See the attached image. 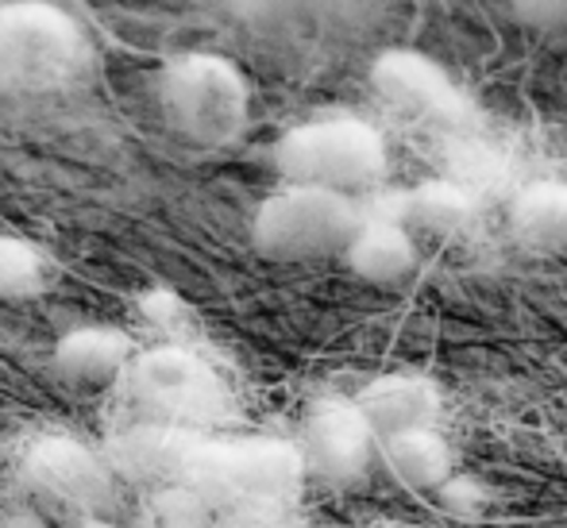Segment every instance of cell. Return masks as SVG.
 Segmentation results:
<instances>
[{
  "instance_id": "obj_3",
  "label": "cell",
  "mask_w": 567,
  "mask_h": 528,
  "mask_svg": "<svg viewBox=\"0 0 567 528\" xmlns=\"http://www.w3.org/2000/svg\"><path fill=\"white\" fill-rule=\"evenodd\" d=\"M158 108L166 124L197 147H225L247 127L251 93L247 82L220 54H182L158 74Z\"/></svg>"
},
{
  "instance_id": "obj_10",
  "label": "cell",
  "mask_w": 567,
  "mask_h": 528,
  "mask_svg": "<svg viewBox=\"0 0 567 528\" xmlns=\"http://www.w3.org/2000/svg\"><path fill=\"white\" fill-rule=\"evenodd\" d=\"M194 428H174V424L140 421L127 432H120L105 447V463L113 475H124L127 483H158L174 486L182 475V463L194 444Z\"/></svg>"
},
{
  "instance_id": "obj_5",
  "label": "cell",
  "mask_w": 567,
  "mask_h": 528,
  "mask_svg": "<svg viewBox=\"0 0 567 528\" xmlns=\"http://www.w3.org/2000/svg\"><path fill=\"white\" fill-rule=\"evenodd\" d=\"M124 397L135 405L140 421L174 424V428H194L213 421L225 402L220 379L205 359L182 348H155L132 355L120 374Z\"/></svg>"
},
{
  "instance_id": "obj_11",
  "label": "cell",
  "mask_w": 567,
  "mask_h": 528,
  "mask_svg": "<svg viewBox=\"0 0 567 528\" xmlns=\"http://www.w3.org/2000/svg\"><path fill=\"white\" fill-rule=\"evenodd\" d=\"M343 262L351 267V275H359L363 282L390 286L402 282L405 275H413L417 267V239L413 231H405L394 216H367L355 228V236L343 247Z\"/></svg>"
},
{
  "instance_id": "obj_7",
  "label": "cell",
  "mask_w": 567,
  "mask_h": 528,
  "mask_svg": "<svg viewBox=\"0 0 567 528\" xmlns=\"http://www.w3.org/2000/svg\"><path fill=\"white\" fill-rule=\"evenodd\" d=\"M20 478L28 494L47 498L62 509H78L90 514L105 501L113 470H109L105 455L85 447L74 436H43L28 447L20 463Z\"/></svg>"
},
{
  "instance_id": "obj_6",
  "label": "cell",
  "mask_w": 567,
  "mask_h": 528,
  "mask_svg": "<svg viewBox=\"0 0 567 528\" xmlns=\"http://www.w3.org/2000/svg\"><path fill=\"white\" fill-rule=\"evenodd\" d=\"M85 43L66 12L47 4L0 8V85H51L78 66Z\"/></svg>"
},
{
  "instance_id": "obj_12",
  "label": "cell",
  "mask_w": 567,
  "mask_h": 528,
  "mask_svg": "<svg viewBox=\"0 0 567 528\" xmlns=\"http://www.w3.org/2000/svg\"><path fill=\"white\" fill-rule=\"evenodd\" d=\"M355 405L371 421L374 436H390V432L433 424L436 410H441V390L425 374H386L359 390Z\"/></svg>"
},
{
  "instance_id": "obj_8",
  "label": "cell",
  "mask_w": 567,
  "mask_h": 528,
  "mask_svg": "<svg viewBox=\"0 0 567 528\" xmlns=\"http://www.w3.org/2000/svg\"><path fill=\"white\" fill-rule=\"evenodd\" d=\"M379 452L371 421L355 405V397H329L309 413L298 439V455L306 475H317L324 483H355L371 470V459Z\"/></svg>"
},
{
  "instance_id": "obj_17",
  "label": "cell",
  "mask_w": 567,
  "mask_h": 528,
  "mask_svg": "<svg viewBox=\"0 0 567 528\" xmlns=\"http://www.w3.org/2000/svg\"><path fill=\"white\" fill-rule=\"evenodd\" d=\"M47 286V259L20 236H0V298H35Z\"/></svg>"
},
{
  "instance_id": "obj_20",
  "label": "cell",
  "mask_w": 567,
  "mask_h": 528,
  "mask_svg": "<svg viewBox=\"0 0 567 528\" xmlns=\"http://www.w3.org/2000/svg\"><path fill=\"white\" fill-rule=\"evenodd\" d=\"M217 528H262V525H255L251 517H228V521H220Z\"/></svg>"
},
{
  "instance_id": "obj_4",
  "label": "cell",
  "mask_w": 567,
  "mask_h": 528,
  "mask_svg": "<svg viewBox=\"0 0 567 528\" xmlns=\"http://www.w3.org/2000/svg\"><path fill=\"white\" fill-rule=\"evenodd\" d=\"M359 224H363V205L355 197L317 186H282L255 209L251 244L262 259L309 262L343 255Z\"/></svg>"
},
{
  "instance_id": "obj_2",
  "label": "cell",
  "mask_w": 567,
  "mask_h": 528,
  "mask_svg": "<svg viewBox=\"0 0 567 528\" xmlns=\"http://www.w3.org/2000/svg\"><path fill=\"white\" fill-rule=\"evenodd\" d=\"M275 166L286 186H317L351 197L386 178L390 151L367 120L321 116L290 127L275 143Z\"/></svg>"
},
{
  "instance_id": "obj_21",
  "label": "cell",
  "mask_w": 567,
  "mask_h": 528,
  "mask_svg": "<svg viewBox=\"0 0 567 528\" xmlns=\"http://www.w3.org/2000/svg\"><path fill=\"white\" fill-rule=\"evenodd\" d=\"M78 528H120V525H113V521H105V517H85L82 525Z\"/></svg>"
},
{
  "instance_id": "obj_14",
  "label": "cell",
  "mask_w": 567,
  "mask_h": 528,
  "mask_svg": "<svg viewBox=\"0 0 567 528\" xmlns=\"http://www.w3.org/2000/svg\"><path fill=\"white\" fill-rule=\"evenodd\" d=\"M379 452H382V459H386V467L394 470V478L417 486V490L444 486L455 470L452 444L433 428V424L379 436Z\"/></svg>"
},
{
  "instance_id": "obj_16",
  "label": "cell",
  "mask_w": 567,
  "mask_h": 528,
  "mask_svg": "<svg viewBox=\"0 0 567 528\" xmlns=\"http://www.w3.org/2000/svg\"><path fill=\"white\" fill-rule=\"evenodd\" d=\"M471 213H475V205L455 182L433 178L398 197L394 220L405 231H421V236H460L471 224Z\"/></svg>"
},
{
  "instance_id": "obj_13",
  "label": "cell",
  "mask_w": 567,
  "mask_h": 528,
  "mask_svg": "<svg viewBox=\"0 0 567 528\" xmlns=\"http://www.w3.org/2000/svg\"><path fill=\"white\" fill-rule=\"evenodd\" d=\"M132 355V340L120 328L85 324L54 343V371L78 386H105V382H120Z\"/></svg>"
},
{
  "instance_id": "obj_15",
  "label": "cell",
  "mask_w": 567,
  "mask_h": 528,
  "mask_svg": "<svg viewBox=\"0 0 567 528\" xmlns=\"http://www.w3.org/2000/svg\"><path fill=\"white\" fill-rule=\"evenodd\" d=\"M509 231L529 251H564L567 247V182H533L509 205Z\"/></svg>"
},
{
  "instance_id": "obj_9",
  "label": "cell",
  "mask_w": 567,
  "mask_h": 528,
  "mask_svg": "<svg viewBox=\"0 0 567 528\" xmlns=\"http://www.w3.org/2000/svg\"><path fill=\"white\" fill-rule=\"evenodd\" d=\"M371 82L390 105L405 108L417 120H429V124L463 127L475 120V108L460 93V85L421 51L379 54V62L371 70Z\"/></svg>"
},
{
  "instance_id": "obj_19",
  "label": "cell",
  "mask_w": 567,
  "mask_h": 528,
  "mask_svg": "<svg viewBox=\"0 0 567 528\" xmlns=\"http://www.w3.org/2000/svg\"><path fill=\"white\" fill-rule=\"evenodd\" d=\"M0 528H47L39 521L35 514H28V509H20V514H4L0 517Z\"/></svg>"
},
{
  "instance_id": "obj_18",
  "label": "cell",
  "mask_w": 567,
  "mask_h": 528,
  "mask_svg": "<svg viewBox=\"0 0 567 528\" xmlns=\"http://www.w3.org/2000/svg\"><path fill=\"white\" fill-rule=\"evenodd\" d=\"M514 12L533 28H564L567 0H514Z\"/></svg>"
},
{
  "instance_id": "obj_1",
  "label": "cell",
  "mask_w": 567,
  "mask_h": 528,
  "mask_svg": "<svg viewBox=\"0 0 567 528\" xmlns=\"http://www.w3.org/2000/svg\"><path fill=\"white\" fill-rule=\"evenodd\" d=\"M306 478L298 444L282 439H202L194 436L174 486L189 490L205 509L217 506L231 517L282 506Z\"/></svg>"
}]
</instances>
